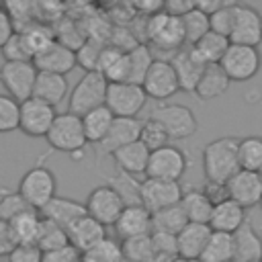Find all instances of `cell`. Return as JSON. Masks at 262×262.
<instances>
[{
	"instance_id": "obj_1",
	"label": "cell",
	"mask_w": 262,
	"mask_h": 262,
	"mask_svg": "<svg viewBox=\"0 0 262 262\" xmlns=\"http://www.w3.org/2000/svg\"><path fill=\"white\" fill-rule=\"evenodd\" d=\"M239 139L233 135H223L209 141L203 147V174L207 182L227 184L239 168Z\"/></svg>"
},
{
	"instance_id": "obj_2",
	"label": "cell",
	"mask_w": 262,
	"mask_h": 262,
	"mask_svg": "<svg viewBox=\"0 0 262 262\" xmlns=\"http://www.w3.org/2000/svg\"><path fill=\"white\" fill-rule=\"evenodd\" d=\"M145 39L158 51H166V53H172V55L178 53L186 45L182 18L170 16L164 10L145 18Z\"/></svg>"
},
{
	"instance_id": "obj_3",
	"label": "cell",
	"mask_w": 262,
	"mask_h": 262,
	"mask_svg": "<svg viewBox=\"0 0 262 262\" xmlns=\"http://www.w3.org/2000/svg\"><path fill=\"white\" fill-rule=\"evenodd\" d=\"M47 143L55 151H63L70 156H80L88 143L82 117L74 113H57L49 133H47Z\"/></svg>"
},
{
	"instance_id": "obj_4",
	"label": "cell",
	"mask_w": 262,
	"mask_h": 262,
	"mask_svg": "<svg viewBox=\"0 0 262 262\" xmlns=\"http://www.w3.org/2000/svg\"><path fill=\"white\" fill-rule=\"evenodd\" d=\"M57 190V180H55V174L43 166V164H37L33 168H29L20 182H18V192L20 196L29 203L31 209L35 211H41L51 199H55Z\"/></svg>"
},
{
	"instance_id": "obj_5",
	"label": "cell",
	"mask_w": 262,
	"mask_h": 262,
	"mask_svg": "<svg viewBox=\"0 0 262 262\" xmlns=\"http://www.w3.org/2000/svg\"><path fill=\"white\" fill-rule=\"evenodd\" d=\"M108 80L100 72H86L70 94V113L84 117L86 113L104 106Z\"/></svg>"
},
{
	"instance_id": "obj_6",
	"label": "cell",
	"mask_w": 262,
	"mask_h": 262,
	"mask_svg": "<svg viewBox=\"0 0 262 262\" xmlns=\"http://www.w3.org/2000/svg\"><path fill=\"white\" fill-rule=\"evenodd\" d=\"M39 70L33 61H4L0 66V84L4 86L6 94L18 102H25L35 92Z\"/></svg>"
},
{
	"instance_id": "obj_7",
	"label": "cell",
	"mask_w": 262,
	"mask_h": 262,
	"mask_svg": "<svg viewBox=\"0 0 262 262\" xmlns=\"http://www.w3.org/2000/svg\"><path fill=\"white\" fill-rule=\"evenodd\" d=\"M149 117L156 119L166 129L170 139H186V137L194 135L199 129V121H196L192 108H188L184 104L162 102L151 111Z\"/></svg>"
},
{
	"instance_id": "obj_8",
	"label": "cell",
	"mask_w": 262,
	"mask_h": 262,
	"mask_svg": "<svg viewBox=\"0 0 262 262\" xmlns=\"http://www.w3.org/2000/svg\"><path fill=\"white\" fill-rule=\"evenodd\" d=\"M86 211L92 219H96L100 225L108 227L115 225L121 217V213L125 211V201L121 199V194L111 186V184H100L96 188H92L86 196Z\"/></svg>"
},
{
	"instance_id": "obj_9",
	"label": "cell",
	"mask_w": 262,
	"mask_h": 262,
	"mask_svg": "<svg viewBox=\"0 0 262 262\" xmlns=\"http://www.w3.org/2000/svg\"><path fill=\"white\" fill-rule=\"evenodd\" d=\"M219 66L225 70V74L229 76L231 82H248L260 72L262 55H260L258 47L231 43Z\"/></svg>"
},
{
	"instance_id": "obj_10",
	"label": "cell",
	"mask_w": 262,
	"mask_h": 262,
	"mask_svg": "<svg viewBox=\"0 0 262 262\" xmlns=\"http://www.w3.org/2000/svg\"><path fill=\"white\" fill-rule=\"evenodd\" d=\"M188 168V158L186 154L176 147V145H166L149 156V164L145 170V178H158V180H170L178 182Z\"/></svg>"
},
{
	"instance_id": "obj_11",
	"label": "cell",
	"mask_w": 262,
	"mask_h": 262,
	"mask_svg": "<svg viewBox=\"0 0 262 262\" xmlns=\"http://www.w3.org/2000/svg\"><path fill=\"white\" fill-rule=\"evenodd\" d=\"M147 102V94L143 86L121 82V84H108L106 90V106L115 117H137L141 108Z\"/></svg>"
},
{
	"instance_id": "obj_12",
	"label": "cell",
	"mask_w": 262,
	"mask_h": 262,
	"mask_svg": "<svg viewBox=\"0 0 262 262\" xmlns=\"http://www.w3.org/2000/svg\"><path fill=\"white\" fill-rule=\"evenodd\" d=\"M141 86H143L147 98H154L158 102L172 98L180 90V82H178L176 70L170 63V59H156Z\"/></svg>"
},
{
	"instance_id": "obj_13",
	"label": "cell",
	"mask_w": 262,
	"mask_h": 262,
	"mask_svg": "<svg viewBox=\"0 0 262 262\" xmlns=\"http://www.w3.org/2000/svg\"><path fill=\"white\" fill-rule=\"evenodd\" d=\"M182 194H184V190H182L180 182L158 180V178L141 180V205L149 213H158L162 209L180 205Z\"/></svg>"
},
{
	"instance_id": "obj_14",
	"label": "cell",
	"mask_w": 262,
	"mask_h": 262,
	"mask_svg": "<svg viewBox=\"0 0 262 262\" xmlns=\"http://www.w3.org/2000/svg\"><path fill=\"white\" fill-rule=\"evenodd\" d=\"M57 113L55 106L31 96L29 100L20 102V129L29 137H47Z\"/></svg>"
},
{
	"instance_id": "obj_15",
	"label": "cell",
	"mask_w": 262,
	"mask_h": 262,
	"mask_svg": "<svg viewBox=\"0 0 262 262\" xmlns=\"http://www.w3.org/2000/svg\"><path fill=\"white\" fill-rule=\"evenodd\" d=\"M229 41L235 45L258 47L262 43V14L252 4H235V20Z\"/></svg>"
},
{
	"instance_id": "obj_16",
	"label": "cell",
	"mask_w": 262,
	"mask_h": 262,
	"mask_svg": "<svg viewBox=\"0 0 262 262\" xmlns=\"http://www.w3.org/2000/svg\"><path fill=\"white\" fill-rule=\"evenodd\" d=\"M141 127L143 119L139 117H117L108 135L102 139V143L96 145V156H113L117 149L139 141L141 137Z\"/></svg>"
},
{
	"instance_id": "obj_17",
	"label": "cell",
	"mask_w": 262,
	"mask_h": 262,
	"mask_svg": "<svg viewBox=\"0 0 262 262\" xmlns=\"http://www.w3.org/2000/svg\"><path fill=\"white\" fill-rule=\"evenodd\" d=\"M33 63H35V68L39 72L68 76L78 66V55H76V49H72L70 45H66L59 39H55L45 51L35 55Z\"/></svg>"
},
{
	"instance_id": "obj_18",
	"label": "cell",
	"mask_w": 262,
	"mask_h": 262,
	"mask_svg": "<svg viewBox=\"0 0 262 262\" xmlns=\"http://www.w3.org/2000/svg\"><path fill=\"white\" fill-rule=\"evenodd\" d=\"M227 194L231 201L242 205L244 209L262 205V174L239 170L227 184Z\"/></svg>"
},
{
	"instance_id": "obj_19",
	"label": "cell",
	"mask_w": 262,
	"mask_h": 262,
	"mask_svg": "<svg viewBox=\"0 0 262 262\" xmlns=\"http://www.w3.org/2000/svg\"><path fill=\"white\" fill-rule=\"evenodd\" d=\"M170 63L176 70V76H178V82H180V90L194 94V90L199 86V80H201L207 63L194 53V49L190 45L184 47V49H180L178 53H174L172 59H170Z\"/></svg>"
},
{
	"instance_id": "obj_20",
	"label": "cell",
	"mask_w": 262,
	"mask_h": 262,
	"mask_svg": "<svg viewBox=\"0 0 262 262\" xmlns=\"http://www.w3.org/2000/svg\"><path fill=\"white\" fill-rule=\"evenodd\" d=\"M39 213H41L43 219H49V221L57 223L63 229L72 227L76 221H80L82 217L88 215L86 205L76 201V199H70V196H55V199H51Z\"/></svg>"
},
{
	"instance_id": "obj_21",
	"label": "cell",
	"mask_w": 262,
	"mask_h": 262,
	"mask_svg": "<svg viewBox=\"0 0 262 262\" xmlns=\"http://www.w3.org/2000/svg\"><path fill=\"white\" fill-rule=\"evenodd\" d=\"M211 233H213V229L207 223H188L176 235L178 258H184V260H201Z\"/></svg>"
},
{
	"instance_id": "obj_22",
	"label": "cell",
	"mask_w": 262,
	"mask_h": 262,
	"mask_svg": "<svg viewBox=\"0 0 262 262\" xmlns=\"http://www.w3.org/2000/svg\"><path fill=\"white\" fill-rule=\"evenodd\" d=\"M115 231L123 239L141 237L151 233V213L143 205H129L115 223Z\"/></svg>"
},
{
	"instance_id": "obj_23",
	"label": "cell",
	"mask_w": 262,
	"mask_h": 262,
	"mask_svg": "<svg viewBox=\"0 0 262 262\" xmlns=\"http://www.w3.org/2000/svg\"><path fill=\"white\" fill-rule=\"evenodd\" d=\"M68 235H70V244L78 252L86 254L96 244H100L102 239H106V229L96 219H92L90 215H86L80 221H76L72 227H68Z\"/></svg>"
},
{
	"instance_id": "obj_24",
	"label": "cell",
	"mask_w": 262,
	"mask_h": 262,
	"mask_svg": "<svg viewBox=\"0 0 262 262\" xmlns=\"http://www.w3.org/2000/svg\"><path fill=\"white\" fill-rule=\"evenodd\" d=\"M246 209L242 205H237L235 201L227 199L219 205L213 207V215L209 221V227L213 231H221V233H235L244 223H246Z\"/></svg>"
},
{
	"instance_id": "obj_25",
	"label": "cell",
	"mask_w": 262,
	"mask_h": 262,
	"mask_svg": "<svg viewBox=\"0 0 262 262\" xmlns=\"http://www.w3.org/2000/svg\"><path fill=\"white\" fill-rule=\"evenodd\" d=\"M149 156H151V151L141 141H135V143H129V145L117 149L111 158L115 160L119 172L137 176V174H145L147 164H149Z\"/></svg>"
},
{
	"instance_id": "obj_26",
	"label": "cell",
	"mask_w": 262,
	"mask_h": 262,
	"mask_svg": "<svg viewBox=\"0 0 262 262\" xmlns=\"http://www.w3.org/2000/svg\"><path fill=\"white\" fill-rule=\"evenodd\" d=\"M229 84H231V80L225 74V70L219 63H213V66H207L205 68L194 94H196L199 100H213V98L225 94L227 88H229Z\"/></svg>"
},
{
	"instance_id": "obj_27",
	"label": "cell",
	"mask_w": 262,
	"mask_h": 262,
	"mask_svg": "<svg viewBox=\"0 0 262 262\" xmlns=\"http://www.w3.org/2000/svg\"><path fill=\"white\" fill-rule=\"evenodd\" d=\"M68 94V80L66 76H59V74H49V72H39L37 76V82H35V92L33 96L51 104V106H57Z\"/></svg>"
},
{
	"instance_id": "obj_28",
	"label": "cell",
	"mask_w": 262,
	"mask_h": 262,
	"mask_svg": "<svg viewBox=\"0 0 262 262\" xmlns=\"http://www.w3.org/2000/svg\"><path fill=\"white\" fill-rule=\"evenodd\" d=\"M235 262H258L262 260V235L254 231L250 221H246L235 233Z\"/></svg>"
},
{
	"instance_id": "obj_29",
	"label": "cell",
	"mask_w": 262,
	"mask_h": 262,
	"mask_svg": "<svg viewBox=\"0 0 262 262\" xmlns=\"http://www.w3.org/2000/svg\"><path fill=\"white\" fill-rule=\"evenodd\" d=\"M115 119L117 117L108 111L106 104L104 106H98V108H94L90 113H86L82 117V125H84V133H86L88 143H94V145L102 143V139L108 135Z\"/></svg>"
},
{
	"instance_id": "obj_30",
	"label": "cell",
	"mask_w": 262,
	"mask_h": 262,
	"mask_svg": "<svg viewBox=\"0 0 262 262\" xmlns=\"http://www.w3.org/2000/svg\"><path fill=\"white\" fill-rule=\"evenodd\" d=\"M41 223H43V217L35 209H29V211L20 213L18 217H14L10 221V227H12L16 244L18 246H37V239L41 233Z\"/></svg>"
},
{
	"instance_id": "obj_31",
	"label": "cell",
	"mask_w": 262,
	"mask_h": 262,
	"mask_svg": "<svg viewBox=\"0 0 262 262\" xmlns=\"http://www.w3.org/2000/svg\"><path fill=\"white\" fill-rule=\"evenodd\" d=\"M180 207L184 209V213H186V217H188L190 223H207L209 225L215 205L211 203V199L203 190L190 188V190H184L182 201H180Z\"/></svg>"
},
{
	"instance_id": "obj_32",
	"label": "cell",
	"mask_w": 262,
	"mask_h": 262,
	"mask_svg": "<svg viewBox=\"0 0 262 262\" xmlns=\"http://www.w3.org/2000/svg\"><path fill=\"white\" fill-rule=\"evenodd\" d=\"M188 223L190 221H188V217H186V213L180 205H174V207L162 209L158 213H151V231L178 235Z\"/></svg>"
},
{
	"instance_id": "obj_33",
	"label": "cell",
	"mask_w": 262,
	"mask_h": 262,
	"mask_svg": "<svg viewBox=\"0 0 262 262\" xmlns=\"http://www.w3.org/2000/svg\"><path fill=\"white\" fill-rule=\"evenodd\" d=\"M229 260H235V239H233V235L213 231L199 262H229Z\"/></svg>"
},
{
	"instance_id": "obj_34",
	"label": "cell",
	"mask_w": 262,
	"mask_h": 262,
	"mask_svg": "<svg viewBox=\"0 0 262 262\" xmlns=\"http://www.w3.org/2000/svg\"><path fill=\"white\" fill-rule=\"evenodd\" d=\"M229 45H231V41H229L227 37L209 31L199 43H194V45H190V47L194 49V53H196L207 66H213V63H221V59H223L225 51L229 49Z\"/></svg>"
},
{
	"instance_id": "obj_35",
	"label": "cell",
	"mask_w": 262,
	"mask_h": 262,
	"mask_svg": "<svg viewBox=\"0 0 262 262\" xmlns=\"http://www.w3.org/2000/svg\"><path fill=\"white\" fill-rule=\"evenodd\" d=\"M239 168L248 172H262V137L248 135L239 139Z\"/></svg>"
},
{
	"instance_id": "obj_36",
	"label": "cell",
	"mask_w": 262,
	"mask_h": 262,
	"mask_svg": "<svg viewBox=\"0 0 262 262\" xmlns=\"http://www.w3.org/2000/svg\"><path fill=\"white\" fill-rule=\"evenodd\" d=\"M66 246H70L68 229L59 227L57 223H53L49 219H43L41 233H39V239H37V248L45 254V252H53V250H59V248H66Z\"/></svg>"
},
{
	"instance_id": "obj_37",
	"label": "cell",
	"mask_w": 262,
	"mask_h": 262,
	"mask_svg": "<svg viewBox=\"0 0 262 262\" xmlns=\"http://www.w3.org/2000/svg\"><path fill=\"white\" fill-rule=\"evenodd\" d=\"M106 180H108L106 184H111L121 194V199L125 201L127 207L129 205H141V182L135 180V176L125 174V172H117L115 176H108Z\"/></svg>"
},
{
	"instance_id": "obj_38",
	"label": "cell",
	"mask_w": 262,
	"mask_h": 262,
	"mask_svg": "<svg viewBox=\"0 0 262 262\" xmlns=\"http://www.w3.org/2000/svg\"><path fill=\"white\" fill-rule=\"evenodd\" d=\"M20 35H23V39H25V43H27L33 59H35V55H39L41 51H45L55 41L51 29L47 25H43V23H37V20L33 25H29L25 31H20Z\"/></svg>"
},
{
	"instance_id": "obj_39",
	"label": "cell",
	"mask_w": 262,
	"mask_h": 262,
	"mask_svg": "<svg viewBox=\"0 0 262 262\" xmlns=\"http://www.w3.org/2000/svg\"><path fill=\"white\" fill-rule=\"evenodd\" d=\"M182 27H184L186 43H188V45H194V43H199V41L211 31V18L194 6L188 14L182 16Z\"/></svg>"
},
{
	"instance_id": "obj_40",
	"label": "cell",
	"mask_w": 262,
	"mask_h": 262,
	"mask_svg": "<svg viewBox=\"0 0 262 262\" xmlns=\"http://www.w3.org/2000/svg\"><path fill=\"white\" fill-rule=\"evenodd\" d=\"M154 61H156V59H154V55H151L149 45L139 43L135 49H131V51H129V63H131V80H129V82L141 86Z\"/></svg>"
},
{
	"instance_id": "obj_41",
	"label": "cell",
	"mask_w": 262,
	"mask_h": 262,
	"mask_svg": "<svg viewBox=\"0 0 262 262\" xmlns=\"http://www.w3.org/2000/svg\"><path fill=\"white\" fill-rule=\"evenodd\" d=\"M123 258L125 256H123L121 244H117L111 237L102 239L92 250H88L86 254H82V262H121Z\"/></svg>"
},
{
	"instance_id": "obj_42",
	"label": "cell",
	"mask_w": 262,
	"mask_h": 262,
	"mask_svg": "<svg viewBox=\"0 0 262 262\" xmlns=\"http://www.w3.org/2000/svg\"><path fill=\"white\" fill-rule=\"evenodd\" d=\"M139 141L149 149V151H156L160 147H166L170 145V135L166 133V129L151 117L143 119V127H141V137Z\"/></svg>"
},
{
	"instance_id": "obj_43",
	"label": "cell",
	"mask_w": 262,
	"mask_h": 262,
	"mask_svg": "<svg viewBox=\"0 0 262 262\" xmlns=\"http://www.w3.org/2000/svg\"><path fill=\"white\" fill-rule=\"evenodd\" d=\"M16 129H20V102L4 92L0 94V133Z\"/></svg>"
},
{
	"instance_id": "obj_44",
	"label": "cell",
	"mask_w": 262,
	"mask_h": 262,
	"mask_svg": "<svg viewBox=\"0 0 262 262\" xmlns=\"http://www.w3.org/2000/svg\"><path fill=\"white\" fill-rule=\"evenodd\" d=\"M29 203L20 196L18 190H0V221H12L20 213L29 211Z\"/></svg>"
},
{
	"instance_id": "obj_45",
	"label": "cell",
	"mask_w": 262,
	"mask_h": 262,
	"mask_svg": "<svg viewBox=\"0 0 262 262\" xmlns=\"http://www.w3.org/2000/svg\"><path fill=\"white\" fill-rule=\"evenodd\" d=\"M123 248V256L133 260V262H143L147 260L154 252V246H151V233L149 235H141V237H131V239H123L121 244Z\"/></svg>"
},
{
	"instance_id": "obj_46",
	"label": "cell",
	"mask_w": 262,
	"mask_h": 262,
	"mask_svg": "<svg viewBox=\"0 0 262 262\" xmlns=\"http://www.w3.org/2000/svg\"><path fill=\"white\" fill-rule=\"evenodd\" d=\"M235 4L237 2H225L215 14H211V31L219 33L223 37L229 39L231 31H233V20H235Z\"/></svg>"
},
{
	"instance_id": "obj_47",
	"label": "cell",
	"mask_w": 262,
	"mask_h": 262,
	"mask_svg": "<svg viewBox=\"0 0 262 262\" xmlns=\"http://www.w3.org/2000/svg\"><path fill=\"white\" fill-rule=\"evenodd\" d=\"M104 45H100L98 41L94 39H88L82 43V47L76 49V55H78V66L84 68L86 72H96L98 70V59H100V53H102Z\"/></svg>"
},
{
	"instance_id": "obj_48",
	"label": "cell",
	"mask_w": 262,
	"mask_h": 262,
	"mask_svg": "<svg viewBox=\"0 0 262 262\" xmlns=\"http://www.w3.org/2000/svg\"><path fill=\"white\" fill-rule=\"evenodd\" d=\"M2 55L4 61H33V55L20 33H14V37L2 47Z\"/></svg>"
},
{
	"instance_id": "obj_49",
	"label": "cell",
	"mask_w": 262,
	"mask_h": 262,
	"mask_svg": "<svg viewBox=\"0 0 262 262\" xmlns=\"http://www.w3.org/2000/svg\"><path fill=\"white\" fill-rule=\"evenodd\" d=\"M151 246H154V252H156V254H176V256H178L176 235L151 231Z\"/></svg>"
},
{
	"instance_id": "obj_50",
	"label": "cell",
	"mask_w": 262,
	"mask_h": 262,
	"mask_svg": "<svg viewBox=\"0 0 262 262\" xmlns=\"http://www.w3.org/2000/svg\"><path fill=\"white\" fill-rule=\"evenodd\" d=\"M43 262H82V252H78L72 244L53 252L43 254Z\"/></svg>"
},
{
	"instance_id": "obj_51",
	"label": "cell",
	"mask_w": 262,
	"mask_h": 262,
	"mask_svg": "<svg viewBox=\"0 0 262 262\" xmlns=\"http://www.w3.org/2000/svg\"><path fill=\"white\" fill-rule=\"evenodd\" d=\"M16 248H18V244L14 239V233H12L10 223L8 221H0V256L2 258H8Z\"/></svg>"
},
{
	"instance_id": "obj_52",
	"label": "cell",
	"mask_w": 262,
	"mask_h": 262,
	"mask_svg": "<svg viewBox=\"0 0 262 262\" xmlns=\"http://www.w3.org/2000/svg\"><path fill=\"white\" fill-rule=\"evenodd\" d=\"M8 262H43V252L37 246H18L8 256Z\"/></svg>"
},
{
	"instance_id": "obj_53",
	"label": "cell",
	"mask_w": 262,
	"mask_h": 262,
	"mask_svg": "<svg viewBox=\"0 0 262 262\" xmlns=\"http://www.w3.org/2000/svg\"><path fill=\"white\" fill-rule=\"evenodd\" d=\"M14 33H16L14 23H12L10 14L6 12V8H4V4H2V6H0V49L14 37Z\"/></svg>"
},
{
	"instance_id": "obj_54",
	"label": "cell",
	"mask_w": 262,
	"mask_h": 262,
	"mask_svg": "<svg viewBox=\"0 0 262 262\" xmlns=\"http://www.w3.org/2000/svg\"><path fill=\"white\" fill-rule=\"evenodd\" d=\"M192 8H194V2H190V0H168V2H164V12H168L170 16H176V18H182Z\"/></svg>"
},
{
	"instance_id": "obj_55",
	"label": "cell",
	"mask_w": 262,
	"mask_h": 262,
	"mask_svg": "<svg viewBox=\"0 0 262 262\" xmlns=\"http://www.w3.org/2000/svg\"><path fill=\"white\" fill-rule=\"evenodd\" d=\"M203 192L211 199L213 205H219V203H223V201L229 199V194H227V186H225V184H217V182H207L205 188H203Z\"/></svg>"
},
{
	"instance_id": "obj_56",
	"label": "cell",
	"mask_w": 262,
	"mask_h": 262,
	"mask_svg": "<svg viewBox=\"0 0 262 262\" xmlns=\"http://www.w3.org/2000/svg\"><path fill=\"white\" fill-rule=\"evenodd\" d=\"M223 4H225L223 0H199V2H194V6H196L201 12H205L207 16L215 14Z\"/></svg>"
},
{
	"instance_id": "obj_57",
	"label": "cell",
	"mask_w": 262,
	"mask_h": 262,
	"mask_svg": "<svg viewBox=\"0 0 262 262\" xmlns=\"http://www.w3.org/2000/svg\"><path fill=\"white\" fill-rule=\"evenodd\" d=\"M172 262H199V260H184V258H174Z\"/></svg>"
},
{
	"instance_id": "obj_58",
	"label": "cell",
	"mask_w": 262,
	"mask_h": 262,
	"mask_svg": "<svg viewBox=\"0 0 262 262\" xmlns=\"http://www.w3.org/2000/svg\"><path fill=\"white\" fill-rule=\"evenodd\" d=\"M229 262H235V260H229Z\"/></svg>"
},
{
	"instance_id": "obj_59",
	"label": "cell",
	"mask_w": 262,
	"mask_h": 262,
	"mask_svg": "<svg viewBox=\"0 0 262 262\" xmlns=\"http://www.w3.org/2000/svg\"><path fill=\"white\" fill-rule=\"evenodd\" d=\"M0 260H2V256H0Z\"/></svg>"
},
{
	"instance_id": "obj_60",
	"label": "cell",
	"mask_w": 262,
	"mask_h": 262,
	"mask_svg": "<svg viewBox=\"0 0 262 262\" xmlns=\"http://www.w3.org/2000/svg\"><path fill=\"white\" fill-rule=\"evenodd\" d=\"M258 262H262V260H258Z\"/></svg>"
},
{
	"instance_id": "obj_61",
	"label": "cell",
	"mask_w": 262,
	"mask_h": 262,
	"mask_svg": "<svg viewBox=\"0 0 262 262\" xmlns=\"http://www.w3.org/2000/svg\"><path fill=\"white\" fill-rule=\"evenodd\" d=\"M0 6H2V4H0Z\"/></svg>"
},
{
	"instance_id": "obj_62",
	"label": "cell",
	"mask_w": 262,
	"mask_h": 262,
	"mask_svg": "<svg viewBox=\"0 0 262 262\" xmlns=\"http://www.w3.org/2000/svg\"><path fill=\"white\" fill-rule=\"evenodd\" d=\"M260 207H262V205H260Z\"/></svg>"
},
{
	"instance_id": "obj_63",
	"label": "cell",
	"mask_w": 262,
	"mask_h": 262,
	"mask_svg": "<svg viewBox=\"0 0 262 262\" xmlns=\"http://www.w3.org/2000/svg\"><path fill=\"white\" fill-rule=\"evenodd\" d=\"M260 174H262V172H260Z\"/></svg>"
}]
</instances>
